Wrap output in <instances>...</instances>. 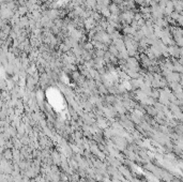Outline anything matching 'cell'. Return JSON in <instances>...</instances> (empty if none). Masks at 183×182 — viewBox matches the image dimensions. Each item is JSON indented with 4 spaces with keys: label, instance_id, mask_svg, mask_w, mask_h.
Here are the masks:
<instances>
[{
    "label": "cell",
    "instance_id": "1",
    "mask_svg": "<svg viewBox=\"0 0 183 182\" xmlns=\"http://www.w3.org/2000/svg\"><path fill=\"white\" fill-rule=\"evenodd\" d=\"M173 10H175V4H173V2L170 0V1H168V2L166 3V8H165L164 13L167 16H170L173 13Z\"/></svg>",
    "mask_w": 183,
    "mask_h": 182
},
{
    "label": "cell",
    "instance_id": "5",
    "mask_svg": "<svg viewBox=\"0 0 183 182\" xmlns=\"http://www.w3.org/2000/svg\"><path fill=\"white\" fill-rule=\"evenodd\" d=\"M86 47H87V49H92L93 45L91 43H88V44H86Z\"/></svg>",
    "mask_w": 183,
    "mask_h": 182
},
{
    "label": "cell",
    "instance_id": "4",
    "mask_svg": "<svg viewBox=\"0 0 183 182\" xmlns=\"http://www.w3.org/2000/svg\"><path fill=\"white\" fill-rule=\"evenodd\" d=\"M26 11H27V9L25 8V7H21V8H19V10H18V14L23 15V14L26 13Z\"/></svg>",
    "mask_w": 183,
    "mask_h": 182
},
{
    "label": "cell",
    "instance_id": "2",
    "mask_svg": "<svg viewBox=\"0 0 183 182\" xmlns=\"http://www.w3.org/2000/svg\"><path fill=\"white\" fill-rule=\"evenodd\" d=\"M109 10H110V13L114 14V15H117L119 13V8H118L116 4H112L109 7Z\"/></svg>",
    "mask_w": 183,
    "mask_h": 182
},
{
    "label": "cell",
    "instance_id": "3",
    "mask_svg": "<svg viewBox=\"0 0 183 182\" xmlns=\"http://www.w3.org/2000/svg\"><path fill=\"white\" fill-rule=\"evenodd\" d=\"M87 4L90 7V8H94L96 5V0H87Z\"/></svg>",
    "mask_w": 183,
    "mask_h": 182
}]
</instances>
